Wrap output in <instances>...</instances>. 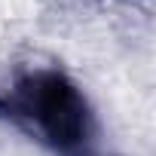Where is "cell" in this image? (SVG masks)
I'll use <instances>...</instances> for the list:
<instances>
[{"mask_svg": "<svg viewBox=\"0 0 156 156\" xmlns=\"http://www.w3.org/2000/svg\"><path fill=\"white\" fill-rule=\"evenodd\" d=\"M0 113H6L28 132L40 135L64 156H86L92 144V113L64 73L34 70L16 83L12 95H0Z\"/></svg>", "mask_w": 156, "mask_h": 156, "instance_id": "cell-1", "label": "cell"}]
</instances>
